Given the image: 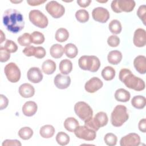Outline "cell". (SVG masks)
<instances>
[{
  "label": "cell",
  "mask_w": 146,
  "mask_h": 146,
  "mask_svg": "<svg viewBox=\"0 0 146 146\" xmlns=\"http://www.w3.org/2000/svg\"><path fill=\"white\" fill-rule=\"evenodd\" d=\"M3 23L8 31L14 34L21 31L25 26L23 15L19 11L13 9H9L4 12Z\"/></svg>",
  "instance_id": "1"
},
{
  "label": "cell",
  "mask_w": 146,
  "mask_h": 146,
  "mask_svg": "<svg viewBox=\"0 0 146 146\" xmlns=\"http://www.w3.org/2000/svg\"><path fill=\"white\" fill-rule=\"evenodd\" d=\"M119 78L127 87L130 89L140 91L145 88L144 80L135 76L129 69L122 68L119 72Z\"/></svg>",
  "instance_id": "2"
},
{
  "label": "cell",
  "mask_w": 146,
  "mask_h": 146,
  "mask_svg": "<svg viewBox=\"0 0 146 146\" xmlns=\"http://www.w3.org/2000/svg\"><path fill=\"white\" fill-rule=\"evenodd\" d=\"M129 115L126 107L123 105H117L111 113V122L113 126L119 127L127 121Z\"/></svg>",
  "instance_id": "3"
},
{
  "label": "cell",
  "mask_w": 146,
  "mask_h": 146,
  "mask_svg": "<svg viewBox=\"0 0 146 146\" xmlns=\"http://www.w3.org/2000/svg\"><path fill=\"white\" fill-rule=\"evenodd\" d=\"M78 64L79 67L83 70L95 72L99 70L100 66V62L96 56L84 55L79 59Z\"/></svg>",
  "instance_id": "4"
},
{
  "label": "cell",
  "mask_w": 146,
  "mask_h": 146,
  "mask_svg": "<svg viewBox=\"0 0 146 146\" xmlns=\"http://www.w3.org/2000/svg\"><path fill=\"white\" fill-rule=\"evenodd\" d=\"M135 6V2L133 0H115L111 2V7L113 11L120 13L122 11L131 12Z\"/></svg>",
  "instance_id": "5"
},
{
  "label": "cell",
  "mask_w": 146,
  "mask_h": 146,
  "mask_svg": "<svg viewBox=\"0 0 146 146\" xmlns=\"http://www.w3.org/2000/svg\"><path fill=\"white\" fill-rule=\"evenodd\" d=\"M74 111L76 115L83 121H86L93 116L91 107L84 102H77L74 106Z\"/></svg>",
  "instance_id": "6"
},
{
  "label": "cell",
  "mask_w": 146,
  "mask_h": 146,
  "mask_svg": "<svg viewBox=\"0 0 146 146\" xmlns=\"http://www.w3.org/2000/svg\"><path fill=\"white\" fill-rule=\"evenodd\" d=\"M30 21L35 26L44 29L46 28L48 23L47 17L38 10H31L29 14Z\"/></svg>",
  "instance_id": "7"
},
{
  "label": "cell",
  "mask_w": 146,
  "mask_h": 146,
  "mask_svg": "<svg viewBox=\"0 0 146 146\" xmlns=\"http://www.w3.org/2000/svg\"><path fill=\"white\" fill-rule=\"evenodd\" d=\"M4 72L9 82L16 83L21 78V71L15 63L10 62L6 64L4 68Z\"/></svg>",
  "instance_id": "8"
},
{
  "label": "cell",
  "mask_w": 146,
  "mask_h": 146,
  "mask_svg": "<svg viewBox=\"0 0 146 146\" xmlns=\"http://www.w3.org/2000/svg\"><path fill=\"white\" fill-rule=\"evenodd\" d=\"M46 11L54 18L62 17L65 12L64 6L55 1L48 2L45 6Z\"/></svg>",
  "instance_id": "9"
},
{
  "label": "cell",
  "mask_w": 146,
  "mask_h": 146,
  "mask_svg": "<svg viewBox=\"0 0 146 146\" xmlns=\"http://www.w3.org/2000/svg\"><path fill=\"white\" fill-rule=\"evenodd\" d=\"M74 133L77 137L86 141H92L96 136V131L86 125H79L75 130Z\"/></svg>",
  "instance_id": "10"
},
{
  "label": "cell",
  "mask_w": 146,
  "mask_h": 146,
  "mask_svg": "<svg viewBox=\"0 0 146 146\" xmlns=\"http://www.w3.org/2000/svg\"><path fill=\"white\" fill-rule=\"evenodd\" d=\"M92 16L95 21L100 23H106L110 18V13L107 9L102 7H98L92 10Z\"/></svg>",
  "instance_id": "11"
},
{
  "label": "cell",
  "mask_w": 146,
  "mask_h": 146,
  "mask_svg": "<svg viewBox=\"0 0 146 146\" xmlns=\"http://www.w3.org/2000/svg\"><path fill=\"white\" fill-rule=\"evenodd\" d=\"M140 143V137L135 133H130L123 136L120 141L121 146H137Z\"/></svg>",
  "instance_id": "12"
},
{
  "label": "cell",
  "mask_w": 146,
  "mask_h": 146,
  "mask_svg": "<svg viewBox=\"0 0 146 146\" xmlns=\"http://www.w3.org/2000/svg\"><path fill=\"white\" fill-rule=\"evenodd\" d=\"M102 81L97 77L91 78L85 84L84 88L89 93H94L103 87Z\"/></svg>",
  "instance_id": "13"
},
{
  "label": "cell",
  "mask_w": 146,
  "mask_h": 146,
  "mask_svg": "<svg viewBox=\"0 0 146 146\" xmlns=\"http://www.w3.org/2000/svg\"><path fill=\"white\" fill-rule=\"evenodd\" d=\"M133 44L138 47H144L146 44V33L143 29H137L134 33L133 38Z\"/></svg>",
  "instance_id": "14"
},
{
  "label": "cell",
  "mask_w": 146,
  "mask_h": 146,
  "mask_svg": "<svg viewBox=\"0 0 146 146\" xmlns=\"http://www.w3.org/2000/svg\"><path fill=\"white\" fill-rule=\"evenodd\" d=\"M27 77L29 81L34 83H39L43 79V74L38 67L30 68L27 73Z\"/></svg>",
  "instance_id": "15"
},
{
  "label": "cell",
  "mask_w": 146,
  "mask_h": 146,
  "mask_svg": "<svg viewBox=\"0 0 146 146\" xmlns=\"http://www.w3.org/2000/svg\"><path fill=\"white\" fill-rule=\"evenodd\" d=\"M55 86L61 90L67 88L71 83V79L69 76H64L62 74H57L54 79Z\"/></svg>",
  "instance_id": "16"
},
{
  "label": "cell",
  "mask_w": 146,
  "mask_h": 146,
  "mask_svg": "<svg viewBox=\"0 0 146 146\" xmlns=\"http://www.w3.org/2000/svg\"><path fill=\"white\" fill-rule=\"evenodd\" d=\"M133 65L136 70L141 74L146 72V58L143 55L136 56L133 61Z\"/></svg>",
  "instance_id": "17"
},
{
  "label": "cell",
  "mask_w": 146,
  "mask_h": 146,
  "mask_svg": "<svg viewBox=\"0 0 146 146\" xmlns=\"http://www.w3.org/2000/svg\"><path fill=\"white\" fill-rule=\"evenodd\" d=\"M19 93L21 96L25 98H31L35 94L34 87L29 83H24L19 87Z\"/></svg>",
  "instance_id": "18"
},
{
  "label": "cell",
  "mask_w": 146,
  "mask_h": 146,
  "mask_svg": "<svg viewBox=\"0 0 146 146\" xmlns=\"http://www.w3.org/2000/svg\"><path fill=\"white\" fill-rule=\"evenodd\" d=\"M93 121L96 126V127L99 129L100 127H104L108 123V119L106 113L104 112H98L95 117H92Z\"/></svg>",
  "instance_id": "19"
},
{
  "label": "cell",
  "mask_w": 146,
  "mask_h": 146,
  "mask_svg": "<svg viewBox=\"0 0 146 146\" xmlns=\"http://www.w3.org/2000/svg\"><path fill=\"white\" fill-rule=\"evenodd\" d=\"M38 106L35 102L33 101L26 102L22 107V112L26 116H32L37 111Z\"/></svg>",
  "instance_id": "20"
},
{
  "label": "cell",
  "mask_w": 146,
  "mask_h": 146,
  "mask_svg": "<svg viewBox=\"0 0 146 146\" xmlns=\"http://www.w3.org/2000/svg\"><path fill=\"white\" fill-rule=\"evenodd\" d=\"M108 62L113 65L119 64L122 59V54L119 50H113L110 51L107 56Z\"/></svg>",
  "instance_id": "21"
},
{
  "label": "cell",
  "mask_w": 146,
  "mask_h": 146,
  "mask_svg": "<svg viewBox=\"0 0 146 146\" xmlns=\"http://www.w3.org/2000/svg\"><path fill=\"white\" fill-rule=\"evenodd\" d=\"M131 98L130 93L124 88L117 89L115 93V98L118 102H127Z\"/></svg>",
  "instance_id": "22"
},
{
  "label": "cell",
  "mask_w": 146,
  "mask_h": 146,
  "mask_svg": "<svg viewBox=\"0 0 146 146\" xmlns=\"http://www.w3.org/2000/svg\"><path fill=\"white\" fill-rule=\"evenodd\" d=\"M42 69L44 74L47 75L52 74L56 70V63L51 59L46 60L42 63Z\"/></svg>",
  "instance_id": "23"
},
{
  "label": "cell",
  "mask_w": 146,
  "mask_h": 146,
  "mask_svg": "<svg viewBox=\"0 0 146 146\" xmlns=\"http://www.w3.org/2000/svg\"><path fill=\"white\" fill-rule=\"evenodd\" d=\"M79 125L78 121L74 117H70L67 118L64 121V127L69 132H74L76 128Z\"/></svg>",
  "instance_id": "24"
},
{
  "label": "cell",
  "mask_w": 146,
  "mask_h": 146,
  "mask_svg": "<svg viewBox=\"0 0 146 146\" xmlns=\"http://www.w3.org/2000/svg\"><path fill=\"white\" fill-rule=\"evenodd\" d=\"M55 133V128L51 125H44L42 126L39 130L40 135L46 139L50 138L53 136Z\"/></svg>",
  "instance_id": "25"
},
{
  "label": "cell",
  "mask_w": 146,
  "mask_h": 146,
  "mask_svg": "<svg viewBox=\"0 0 146 146\" xmlns=\"http://www.w3.org/2000/svg\"><path fill=\"white\" fill-rule=\"evenodd\" d=\"M50 53L52 58L58 59L62 56L64 53V48L61 44H54L50 47Z\"/></svg>",
  "instance_id": "26"
},
{
  "label": "cell",
  "mask_w": 146,
  "mask_h": 146,
  "mask_svg": "<svg viewBox=\"0 0 146 146\" xmlns=\"http://www.w3.org/2000/svg\"><path fill=\"white\" fill-rule=\"evenodd\" d=\"M72 69V63L71 60L65 59L62 60L59 63V70L64 75L70 73Z\"/></svg>",
  "instance_id": "27"
},
{
  "label": "cell",
  "mask_w": 146,
  "mask_h": 146,
  "mask_svg": "<svg viewBox=\"0 0 146 146\" xmlns=\"http://www.w3.org/2000/svg\"><path fill=\"white\" fill-rule=\"evenodd\" d=\"M132 106L137 109H143L146 104V99L141 95L135 96L131 100Z\"/></svg>",
  "instance_id": "28"
},
{
  "label": "cell",
  "mask_w": 146,
  "mask_h": 146,
  "mask_svg": "<svg viewBox=\"0 0 146 146\" xmlns=\"http://www.w3.org/2000/svg\"><path fill=\"white\" fill-rule=\"evenodd\" d=\"M64 52L66 55L70 58H74L78 53V48L72 43H68L64 47Z\"/></svg>",
  "instance_id": "29"
},
{
  "label": "cell",
  "mask_w": 146,
  "mask_h": 146,
  "mask_svg": "<svg viewBox=\"0 0 146 146\" xmlns=\"http://www.w3.org/2000/svg\"><path fill=\"white\" fill-rule=\"evenodd\" d=\"M55 37L56 41L59 42H65L69 37L68 31L64 28H59L56 30Z\"/></svg>",
  "instance_id": "30"
},
{
  "label": "cell",
  "mask_w": 146,
  "mask_h": 146,
  "mask_svg": "<svg viewBox=\"0 0 146 146\" xmlns=\"http://www.w3.org/2000/svg\"><path fill=\"white\" fill-rule=\"evenodd\" d=\"M115 70L113 67L107 66L102 71V76L106 80H111L115 78Z\"/></svg>",
  "instance_id": "31"
},
{
  "label": "cell",
  "mask_w": 146,
  "mask_h": 146,
  "mask_svg": "<svg viewBox=\"0 0 146 146\" xmlns=\"http://www.w3.org/2000/svg\"><path fill=\"white\" fill-rule=\"evenodd\" d=\"M109 30L113 34H118L121 31V25L119 21L113 19L111 21L108 25Z\"/></svg>",
  "instance_id": "32"
},
{
  "label": "cell",
  "mask_w": 146,
  "mask_h": 146,
  "mask_svg": "<svg viewBox=\"0 0 146 146\" xmlns=\"http://www.w3.org/2000/svg\"><path fill=\"white\" fill-rule=\"evenodd\" d=\"M30 39L31 43L36 44H40L44 41V35L38 31H35L30 34Z\"/></svg>",
  "instance_id": "33"
},
{
  "label": "cell",
  "mask_w": 146,
  "mask_h": 146,
  "mask_svg": "<svg viewBox=\"0 0 146 146\" xmlns=\"http://www.w3.org/2000/svg\"><path fill=\"white\" fill-rule=\"evenodd\" d=\"M33 135V129L29 127H25L21 128L18 131V135L23 140L30 139Z\"/></svg>",
  "instance_id": "34"
},
{
  "label": "cell",
  "mask_w": 146,
  "mask_h": 146,
  "mask_svg": "<svg viewBox=\"0 0 146 146\" xmlns=\"http://www.w3.org/2000/svg\"><path fill=\"white\" fill-rule=\"evenodd\" d=\"M75 17L78 21L80 23H85L89 19L88 12L84 9H80L75 13Z\"/></svg>",
  "instance_id": "35"
},
{
  "label": "cell",
  "mask_w": 146,
  "mask_h": 146,
  "mask_svg": "<svg viewBox=\"0 0 146 146\" xmlns=\"http://www.w3.org/2000/svg\"><path fill=\"white\" fill-rule=\"evenodd\" d=\"M56 141L60 145H66L70 142V137L65 132H59L56 136Z\"/></svg>",
  "instance_id": "36"
},
{
  "label": "cell",
  "mask_w": 146,
  "mask_h": 146,
  "mask_svg": "<svg viewBox=\"0 0 146 146\" xmlns=\"http://www.w3.org/2000/svg\"><path fill=\"white\" fill-rule=\"evenodd\" d=\"M17 41L18 43L22 46H29L31 43V39H30V34L29 33H26L22 34V35L19 36L18 39Z\"/></svg>",
  "instance_id": "37"
},
{
  "label": "cell",
  "mask_w": 146,
  "mask_h": 146,
  "mask_svg": "<svg viewBox=\"0 0 146 146\" xmlns=\"http://www.w3.org/2000/svg\"><path fill=\"white\" fill-rule=\"evenodd\" d=\"M105 143L110 146H114L117 143V136L112 133H107L104 137Z\"/></svg>",
  "instance_id": "38"
},
{
  "label": "cell",
  "mask_w": 146,
  "mask_h": 146,
  "mask_svg": "<svg viewBox=\"0 0 146 146\" xmlns=\"http://www.w3.org/2000/svg\"><path fill=\"white\" fill-rule=\"evenodd\" d=\"M3 47L10 53H14L17 51L18 46L13 40L6 39Z\"/></svg>",
  "instance_id": "39"
},
{
  "label": "cell",
  "mask_w": 146,
  "mask_h": 146,
  "mask_svg": "<svg viewBox=\"0 0 146 146\" xmlns=\"http://www.w3.org/2000/svg\"><path fill=\"white\" fill-rule=\"evenodd\" d=\"M137 15L145 25L146 22V6L145 5L140 6L137 11Z\"/></svg>",
  "instance_id": "40"
},
{
  "label": "cell",
  "mask_w": 146,
  "mask_h": 146,
  "mask_svg": "<svg viewBox=\"0 0 146 146\" xmlns=\"http://www.w3.org/2000/svg\"><path fill=\"white\" fill-rule=\"evenodd\" d=\"M10 58V52H9L2 46L0 47V61L1 62H6Z\"/></svg>",
  "instance_id": "41"
},
{
  "label": "cell",
  "mask_w": 146,
  "mask_h": 146,
  "mask_svg": "<svg viewBox=\"0 0 146 146\" xmlns=\"http://www.w3.org/2000/svg\"><path fill=\"white\" fill-rule=\"evenodd\" d=\"M107 43L111 47H117L120 43V39L116 35H111L107 39Z\"/></svg>",
  "instance_id": "42"
},
{
  "label": "cell",
  "mask_w": 146,
  "mask_h": 146,
  "mask_svg": "<svg viewBox=\"0 0 146 146\" xmlns=\"http://www.w3.org/2000/svg\"><path fill=\"white\" fill-rule=\"evenodd\" d=\"M46 55L45 49L41 46L35 47L34 56L38 59H42L44 58Z\"/></svg>",
  "instance_id": "43"
},
{
  "label": "cell",
  "mask_w": 146,
  "mask_h": 146,
  "mask_svg": "<svg viewBox=\"0 0 146 146\" xmlns=\"http://www.w3.org/2000/svg\"><path fill=\"white\" fill-rule=\"evenodd\" d=\"M35 47L33 46H29L25 47L23 50V53L27 56H34V51Z\"/></svg>",
  "instance_id": "44"
},
{
  "label": "cell",
  "mask_w": 146,
  "mask_h": 146,
  "mask_svg": "<svg viewBox=\"0 0 146 146\" xmlns=\"http://www.w3.org/2000/svg\"><path fill=\"white\" fill-rule=\"evenodd\" d=\"M22 144L21 142L18 140H5L3 141L2 143V146H8V145H17V146H21Z\"/></svg>",
  "instance_id": "45"
},
{
  "label": "cell",
  "mask_w": 146,
  "mask_h": 146,
  "mask_svg": "<svg viewBox=\"0 0 146 146\" xmlns=\"http://www.w3.org/2000/svg\"><path fill=\"white\" fill-rule=\"evenodd\" d=\"M8 99L2 94L0 95V109L1 110L6 108L8 105Z\"/></svg>",
  "instance_id": "46"
},
{
  "label": "cell",
  "mask_w": 146,
  "mask_h": 146,
  "mask_svg": "<svg viewBox=\"0 0 146 146\" xmlns=\"http://www.w3.org/2000/svg\"><path fill=\"white\" fill-rule=\"evenodd\" d=\"M139 129L142 132L145 133L146 132V119L143 118L141 119L138 124Z\"/></svg>",
  "instance_id": "47"
},
{
  "label": "cell",
  "mask_w": 146,
  "mask_h": 146,
  "mask_svg": "<svg viewBox=\"0 0 146 146\" xmlns=\"http://www.w3.org/2000/svg\"><path fill=\"white\" fill-rule=\"evenodd\" d=\"M46 1V0L42 1V0H28L27 1V3L30 5V6H38L39 5H41L43 3H44Z\"/></svg>",
  "instance_id": "48"
},
{
  "label": "cell",
  "mask_w": 146,
  "mask_h": 146,
  "mask_svg": "<svg viewBox=\"0 0 146 146\" xmlns=\"http://www.w3.org/2000/svg\"><path fill=\"white\" fill-rule=\"evenodd\" d=\"M77 3L79 6L82 7H86L88 6L91 2V0H78L77 1Z\"/></svg>",
  "instance_id": "49"
},
{
  "label": "cell",
  "mask_w": 146,
  "mask_h": 146,
  "mask_svg": "<svg viewBox=\"0 0 146 146\" xmlns=\"http://www.w3.org/2000/svg\"><path fill=\"white\" fill-rule=\"evenodd\" d=\"M0 33H1V42H0V43H1V44H2V42L5 40V35L2 30H0Z\"/></svg>",
  "instance_id": "50"
},
{
  "label": "cell",
  "mask_w": 146,
  "mask_h": 146,
  "mask_svg": "<svg viewBox=\"0 0 146 146\" xmlns=\"http://www.w3.org/2000/svg\"><path fill=\"white\" fill-rule=\"evenodd\" d=\"M11 2H13V3H19V2H22V1H15H15H11Z\"/></svg>",
  "instance_id": "51"
},
{
  "label": "cell",
  "mask_w": 146,
  "mask_h": 146,
  "mask_svg": "<svg viewBox=\"0 0 146 146\" xmlns=\"http://www.w3.org/2000/svg\"><path fill=\"white\" fill-rule=\"evenodd\" d=\"M98 2H107V1H98Z\"/></svg>",
  "instance_id": "52"
}]
</instances>
